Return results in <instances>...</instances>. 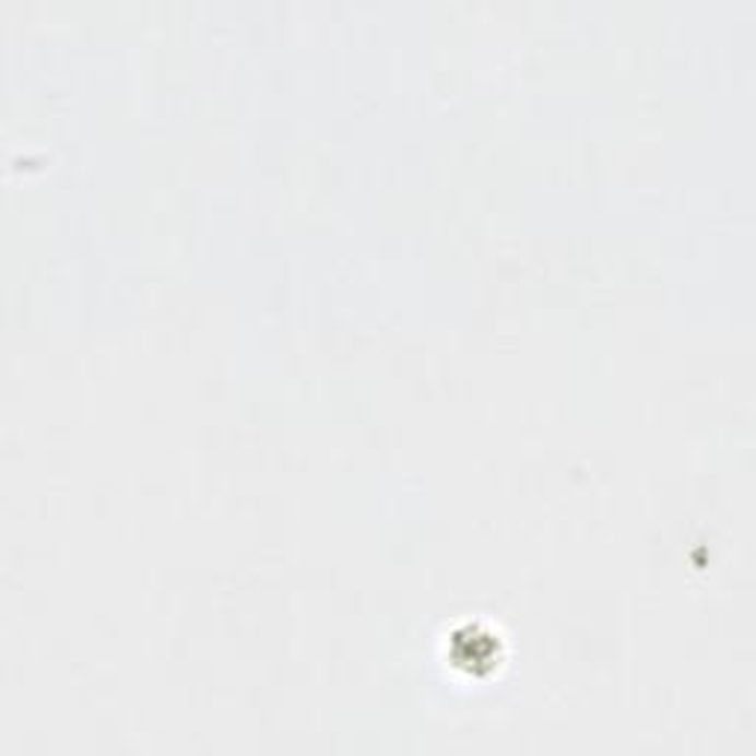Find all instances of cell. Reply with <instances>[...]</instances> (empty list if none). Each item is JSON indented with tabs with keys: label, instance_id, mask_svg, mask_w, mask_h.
<instances>
[{
	"label": "cell",
	"instance_id": "6da1fadb",
	"mask_svg": "<svg viewBox=\"0 0 756 756\" xmlns=\"http://www.w3.org/2000/svg\"><path fill=\"white\" fill-rule=\"evenodd\" d=\"M452 645L458 650V665H464L473 674V677H485L494 662H499V641H494V636H476L473 638L458 633L452 636Z\"/></svg>",
	"mask_w": 756,
	"mask_h": 756
}]
</instances>
